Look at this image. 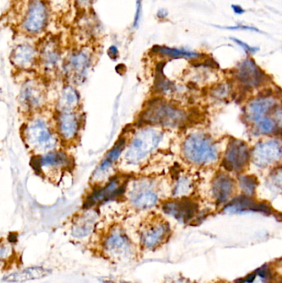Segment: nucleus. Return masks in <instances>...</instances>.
I'll use <instances>...</instances> for the list:
<instances>
[{
    "instance_id": "1",
    "label": "nucleus",
    "mask_w": 282,
    "mask_h": 283,
    "mask_svg": "<svg viewBox=\"0 0 282 283\" xmlns=\"http://www.w3.org/2000/svg\"><path fill=\"white\" fill-rule=\"evenodd\" d=\"M183 154L189 162L196 165L210 164L218 158V151L210 137L203 134H191L184 142Z\"/></svg>"
},
{
    "instance_id": "2",
    "label": "nucleus",
    "mask_w": 282,
    "mask_h": 283,
    "mask_svg": "<svg viewBox=\"0 0 282 283\" xmlns=\"http://www.w3.org/2000/svg\"><path fill=\"white\" fill-rule=\"evenodd\" d=\"M143 123L162 126L178 127L186 122V114L180 109L163 101L153 102L142 115Z\"/></svg>"
},
{
    "instance_id": "3",
    "label": "nucleus",
    "mask_w": 282,
    "mask_h": 283,
    "mask_svg": "<svg viewBox=\"0 0 282 283\" xmlns=\"http://www.w3.org/2000/svg\"><path fill=\"white\" fill-rule=\"evenodd\" d=\"M162 134L154 129H147L140 132L132 139L126 158L130 163H137L148 157L158 147Z\"/></svg>"
},
{
    "instance_id": "4",
    "label": "nucleus",
    "mask_w": 282,
    "mask_h": 283,
    "mask_svg": "<svg viewBox=\"0 0 282 283\" xmlns=\"http://www.w3.org/2000/svg\"><path fill=\"white\" fill-rule=\"evenodd\" d=\"M25 136L28 144L39 151H51L56 146V139L51 129L41 119H36L28 124Z\"/></svg>"
},
{
    "instance_id": "5",
    "label": "nucleus",
    "mask_w": 282,
    "mask_h": 283,
    "mask_svg": "<svg viewBox=\"0 0 282 283\" xmlns=\"http://www.w3.org/2000/svg\"><path fill=\"white\" fill-rule=\"evenodd\" d=\"M91 65V54L86 49L72 52L64 63V71L72 83L81 84L84 81Z\"/></svg>"
},
{
    "instance_id": "6",
    "label": "nucleus",
    "mask_w": 282,
    "mask_h": 283,
    "mask_svg": "<svg viewBox=\"0 0 282 283\" xmlns=\"http://www.w3.org/2000/svg\"><path fill=\"white\" fill-rule=\"evenodd\" d=\"M49 10L43 0L31 1L23 19V29L30 34H39L45 29L48 22Z\"/></svg>"
},
{
    "instance_id": "7",
    "label": "nucleus",
    "mask_w": 282,
    "mask_h": 283,
    "mask_svg": "<svg viewBox=\"0 0 282 283\" xmlns=\"http://www.w3.org/2000/svg\"><path fill=\"white\" fill-rule=\"evenodd\" d=\"M250 159L247 145L239 139H231L224 154L222 165L229 172H240L246 167Z\"/></svg>"
},
{
    "instance_id": "8",
    "label": "nucleus",
    "mask_w": 282,
    "mask_h": 283,
    "mask_svg": "<svg viewBox=\"0 0 282 283\" xmlns=\"http://www.w3.org/2000/svg\"><path fill=\"white\" fill-rule=\"evenodd\" d=\"M282 146L279 142H262L255 146L252 160L260 167H266L277 162L282 157Z\"/></svg>"
},
{
    "instance_id": "9",
    "label": "nucleus",
    "mask_w": 282,
    "mask_h": 283,
    "mask_svg": "<svg viewBox=\"0 0 282 283\" xmlns=\"http://www.w3.org/2000/svg\"><path fill=\"white\" fill-rule=\"evenodd\" d=\"M162 210L181 223H187L192 220L198 210V205L188 198L170 200L162 205Z\"/></svg>"
},
{
    "instance_id": "10",
    "label": "nucleus",
    "mask_w": 282,
    "mask_h": 283,
    "mask_svg": "<svg viewBox=\"0 0 282 283\" xmlns=\"http://www.w3.org/2000/svg\"><path fill=\"white\" fill-rule=\"evenodd\" d=\"M277 102L269 97H263L251 102L246 108V114L247 120L252 124H258L265 119H269L270 114L275 113L277 109Z\"/></svg>"
},
{
    "instance_id": "11",
    "label": "nucleus",
    "mask_w": 282,
    "mask_h": 283,
    "mask_svg": "<svg viewBox=\"0 0 282 283\" xmlns=\"http://www.w3.org/2000/svg\"><path fill=\"white\" fill-rule=\"evenodd\" d=\"M236 76L239 82L247 88L261 86L266 77L263 71L252 59H246L239 65Z\"/></svg>"
},
{
    "instance_id": "12",
    "label": "nucleus",
    "mask_w": 282,
    "mask_h": 283,
    "mask_svg": "<svg viewBox=\"0 0 282 283\" xmlns=\"http://www.w3.org/2000/svg\"><path fill=\"white\" fill-rule=\"evenodd\" d=\"M224 212L229 214H239V213L260 212L269 215L272 212L271 207L266 203L257 202L251 196L242 195L235 198L224 207Z\"/></svg>"
},
{
    "instance_id": "13",
    "label": "nucleus",
    "mask_w": 282,
    "mask_h": 283,
    "mask_svg": "<svg viewBox=\"0 0 282 283\" xmlns=\"http://www.w3.org/2000/svg\"><path fill=\"white\" fill-rule=\"evenodd\" d=\"M170 226L162 220L151 223L143 230L142 242L146 248H153L162 243L170 233Z\"/></svg>"
},
{
    "instance_id": "14",
    "label": "nucleus",
    "mask_w": 282,
    "mask_h": 283,
    "mask_svg": "<svg viewBox=\"0 0 282 283\" xmlns=\"http://www.w3.org/2000/svg\"><path fill=\"white\" fill-rule=\"evenodd\" d=\"M125 186L121 184L120 180L118 178L113 179L109 182L105 187L95 190L89 195L88 200L85 202L84 207H91L93 205L105 202L118 197L119 195H122L124 191Z\"/></svg>"
},
{
    "instance_id": "15",
    "label": "nucleus",
    "mask_w": 282,
    "mask_h": 283,
    "mask_svg": "<svg viewBox=\"0 0 282 283\" xmlns=\"http://www.w3.org/2000/svg\"><path fill=\"white\" fill-rule=\"evenodd\" d=\"M234 180L228 175L221 173L214 178L212 185V193L218 204L226 203L234 190Z\"/></svg>"
},
{
    "instance_id": "16",
    "label": "nucleus",
    "mask_w": 282,
    "mask_h": 283,
    "mask_svg": "<svg viewBox=\"0 0 282 283\" xmlns=\"http://www.w3.org/2000/svg\"><path fill=\"white\" fill-rule=\"evenodd\" d=\"M105 248L115 256H127L130 254L129 240L122 230H113L105 241Z\"/></svg>"
},
{
    "instance_id": "17",
    "label": "nucleus",
    "mask_w": 282,
    "mask_h": 283,
    "mask_svg": "<svg viewBox=\"0 0 282 283\" xmlns=\"http://www.w3.org/2000/svg\"><path fill=\"white\" fill-rule=\"evenodd\" d=\"M80 119L74 112H61L57 120L59 134L66 140H72L80 129Z\"/></svg>"
},
{
    "instance_id": "18",
    "label": "nucleus",
    "mask_w": 282,
    "mask_h": 283,
    "mask_svg": "<svg viewBox=\"0 0 282 283\" xmlns=\"http://www.w3.org/2000/svg\"><path fill=\"white\" fill-rule=\"evenodd\" d=\"M44 94L40 86L33 82H28L23 86L20 93L21 103L28 109H35L41 106Z\"/></svg>"
},
{
    "instance_id": "19",
    "label": "nucleus",
    "mask_w": 282,
    "mask_h": 283,
    "mask_svg": "<svg viewBox=\"0 0 282 283\" xmlns=\"http://www.w3.org/2000/svg\"><path fill=\"white\" fill-rule=\"evenodd\" d=\"M51 273V270L42 267H31L23 270L10 273L3 278L6 283H24L28 281L37 280L46 278Z\"/></svg>"
},
{
    "instance_id": "20",
    "label": "nucleus",
    "mask_w": 282,
    "mask_h": 283,
    "mask_svg": "<svg viewBox=\"0 0 282 283\" xmlns=\"http://www.w3.org/2000/svg\"><path fill=\"white\" fill-rule=\"evenodd\" d=\"M40 59L44 68L47 71H53L56 68L61 61V51L56 41L49 40L42 46Z\"/></svg>"
},
{
    "instance_id": "21",
    "label": "nucleus",
    "mask_w": 282,
    "mask_h": 283,
    "mask_svg": "<svg viewBox=\"0 0 282 283\" xmlns=\"http://www.w3.org/2000/svg\"><path fill=\"white\" fill-rule=\"evenodd\" d=\"M36 60V51L33 46L21 44L16 47L12 53V61L19 68H29Z\"/></svg>"
},
{
    "instance_id": "22",
    "label": "nucleus",
    "mask_w": 282,
    "mask_h": 283,
    "mask_svg": "<svg viewBox=\"0 0 282 283\" xmlns=\"http://www.w3.org/2000/svg\"><path fill=\"white\" fill-rule=\"evenodd\" d=\"M131 201L137 209L147 210L153 207L158 203V195L153 190L143 187L132 194Z\"/></svg>"
},
{
    "instance_id": "23",
    "label": "nucleus",
    "mask_w": 282,
    "mask_h": 283,
    "mask_svg": "<svg viewBox=\"0 0 282 283\" xmlns=\"http://www.w3.org/2000/svg\"><path fill=\"white\" fill-rule=\"evenodd\" d=\"M80 103L79 93L72 86H67L61 91L57 102L58 109L61 112H73Z\"/></svg>"
},
{
    "instance_id": "24",
    "label": "nucleus",
    "mask_w": 282,
    "mask_h": 283,
    "mask_svg": "<svg viewBox=\"0 0 282 283\" xmlns=\"http://www.w3.org/2000/svg\"><path fill=\"white\" fill-rule=\"evenodd\" d=\"M96 216L94 213L89 212L82 215L75 222L72 228V235L76 238H84L92 232L94 229Z\"/></svg>"
},
{
    "instance_id": "25",
    "label": "nucleus",
    "mask_w": 282,
    "mask_h": 283,
    "mask_svg": "<svg viewBox=\"0 0 282 283\" xmlns=\"http://www.w3.org/2000/svg\"><path fill=\"white\" fill-rule=\"evenodd\" d=\"M69 164L67 155L63 152L50 151L41 157H39V165L40 167L48 168H61Z\"/></svg>"
},
{
    "instance_id": "26",
    "label": "nucleus",
    "mask_w": 282,
    "mask_h": 283,
    "mask_svg": "<svg viewBox=\"0 0 282 283\" xmlns=\"http://www.w3.org/2000/svg\"><path fill=\"white\" fill-rule=\"evenodd\" d=\"M153 51L161 56H168L170 58L194 59L200 57V54L195 51H187L185 49L170 48L161 46L154 47Z\"/></svg>"
},
{
    "instance_id": "27",
    "label": "nucleus",
    "mask_w": 282,
    "mask_h": 283,
    "mask_svg": "<svg viewBox=\"0 0 282 283\" xmlns=\"http://www.w3.org/2000/svg\"><path fill=\"white\" fill-rule=\"evenodd\" d=\"M125 144H126L125 139H120L117 143L115 144V147H113L111 151L109 152L107 156L103 160L101 164L99 165L98 172H104L105 171H107L119 159V157H120V155L124 149Z\"/></svg>"
},
{
    "instance_id": "28",
    "label": "nucleus",
    "mask_w": 282,
    "mask_h": 283,
    "mask_svg": "<svg viewBox=\"0 0 282 283\" xmlns=\"http://www.w3.org/2000/svg\"><path fill=\"white\" fill-rule=\"evenodd\" d=\"M239 184L244 195L252 197L257 187V177L254 176H241L239 177Z\"/></svg>"
},
{
    "instance_id": "29",
    "label": "nucleus",
    "mask_w": 282,
    "mask_h": 283,
    "mask_svg": "<svg viewBox=\"0 0 282 283\" xmlns=\"http://www.w3.org/2000/svg\"><path fill=\"white\" fill-rule=\"evenodd\" d=\"M216 28H221V29H226V30H241V31H249V32H253V33H262V31L253 27V26L248 25H235V26H227V27H219V26H215Z\"/></svg>"
},
{
    "instance_id": "30",
    "label": "nucleus",
    "mask_w": 282,
    "mask_h": 283,
    "mask_svg": "<svg viewBox=\"0 0 282 283\" xmlns=\"http://www.w3.org/2000/svg\"><path fill=\"white\" fill-rule=\"evenodd\" d=\"M230 39L236 43L237 45L239 46L241 48L243 49L244 51H245L246 53L254 54L259 51L258 47L248 45L247 43H244L243 41L240 40L239 38H233V37H232V38H230Z\"/></svg>"
},
{
    "instance_id": "31",
    "label": "nucleus",
    "mask_w": 282,
    "mask_h": 283,
    "mask_svg": "<svg viewBox=\"0 0 282 283\" xmlns=\"http://www.w3.org/2000/svg\"><path fill=\"white\" fill-rule=\"evenodd\" d=\"M142 15V0H136V12H135L133 27L137 28Z\"/></svg>"
},
{
    "instance_id": "32",
    "label": "nucleus",
    "mask_w": 282,
    "mask_h": 283,
    "mask_svg": "<svg viewBox=\"0 0 282 283\" xmlns=\"http://www.w3.org/2000/svg\"><path fill=\"white\" fill-rule=\"evenodd\" d=\"M190 187H191V185H190L188 180H181L179 182L177 187H176V193L177 194H184L186 191H188Z\"/></svg>"
},
{
    "instance_id": "33",
    "label": "nucleus",
    "mask_w": 282,
    "mask_h": 283,
    "mask_svg": "<svg viewBox=\"0 0 282 283\" xmlns=\"http://www.w3.org/2000/svg\"><path fill=\"white\" fill-rule=\"evenodd\" d=\"M108 54H109V56H110L111 58L115 60V59L117 58L118 56H119V50H118L117 47H116L115 46H111L110 48H109Z\"/></svg>"
},
{
    "instance_id": "34",
    "label": "nucleus",
    "mask_w": 282,
    "mask_h": 283,
    "mask_svg": "<svg viewBox=\"0 0 282 283\" xmlns=\"http://www.w3.org/2000/svg\"><path fill=\"white\" fill-rule=\"evenodd\" d=\"M231 8L233 12L238 15H241V14H243L245 13V9L239 4H232Z\"/></svg>"
},
{
    "instance_id": "35",
    "label": "nucleus",
    "mask_w": 282,
    "mask_h": 283,
    "mask_svg": "<svg viewBox=\"0 0 282 283\" xmlns=\"http://www.w3.org/2000/svg\"><path fill=\"white\" fill-rule=\"evenodd\" d=\"M157 16L159 19H165L168 16V12L165 8H160L159 10L158 11V13H157Z\"/></svg>"
},
{
    "instance_id": "36",
    "label": "nucleus",
    "mask_w": 282,
    "mask_h": 283,
    "mask_svg": "<svg viewBox=\"0 0 282 283\" xmlns=\"http://www.w3.org/2000/svg\"><path fill=\"white\" fill-rule=\"evenodd\" d=\"M7 251H8L7 248H1V247H0V258H2L6 255Z\"/></svg>"
},
{
    "instance_id": "37",
    "label": "nucleus",
    "mask_w": 282,
    "mask_h": 283,
    "mask_svg": "<svg viewBox=\"0 0 282 283\" xmlns=\"http://www.w3.org/2000/svg\"><path fill=\"white\" fill-rule=\"evenodd\" d=\"M78 1H79L80 3H88V2H89L90 0H78Z\"/></svg>"
},
{
    "instance_id": "38",
    "label": "nucleus",
    "mask_w": 282,
    "mask_h": 283,
    "mask_svg": "<svg viewBox=\"0 0 282 283\" xmlns=\"http://www.w3.org/2000/svg\"><path fill=\"white\" fill-rule=\"evenodd\" d=\"M102 283H113V282H111V281H103V282H102Z\"/></svg>"
},
{
    "instance_id": "39",
    "label": "nucleus",
    "mask_w": 282,
    "mask_h": 283,
    "mask_svg": "<svg viewBox=\"0 0 282 283\" xmlns=\"http://www.w3.org/2000/svg\"><path fill=\"white\" fill-rule=\"evenodd\" d=\"M186 283V282H184L183 280H179L177 281V282H176V283Z\"/></svg>"
}]
</instances>
